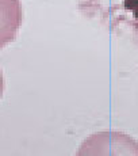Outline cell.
Listing matches in <instances>:
<instances>
[{"label": "cell", "mask_w": 138, "mask_h": 156, "mask_svg": "<svg viewBox=\"0 0 138 156\" xmlns=\"http://www.w3.org/2000/svg\"><path fill=\"white\" fill-rule=\"evenodd\" d=\"M79 8L138 48V0H79Z\"/></svg>", "instance_id": "cell-1"}]
</instances>
